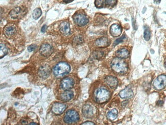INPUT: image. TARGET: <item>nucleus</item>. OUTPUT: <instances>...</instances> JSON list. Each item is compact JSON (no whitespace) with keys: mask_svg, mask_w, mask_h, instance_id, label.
Wrapping results in <instances>:
<instances>
[{"mask_svg":"<svg viewBox=\"0 0 166 125\" xmlns=\"http://www.w3.org/2000/svg\"><path fill=\"white\" fill-rule=\"evenodd\" d=\"M111 67L112 69L118 74H125L128 70V66L126 62L121 58H118L113 60Z\"/></svg>","mask_w":166,"mask_h":125,"instance_id":"f257e3e1","label":"nucleus"},{"mask_svg":"<svg viewBox=\"0 0 166 125\" xmlns=\"http://www.w3.org/2000/svg\"><path fill=\"white\" fill-rule=\"evenodd\" d=\"M110 92L106 89L100 88L95 92V100L98 103H103L107 102L110 99Z\"/></svg>","mask_w":166,"mask_h":125,"instance_id":"f03ea898","label":"nucleus"},{"mask_svg":"<svg viewBox=\"0 0 166 125\" xmlns=\"http://www.w3.org/2000/svg\"><path fill=\"white\" fill-rule=\"evenodd\" d=\"M70 65L65 62H60L53 68V73L56 76H62L68 74L70 71Z\"/></svg>","mask_w":166,"mask_h":125,"instance_id":"7ed1b4c3","label":"nucleus"},{"mask_svg":"<svg viewBox=\"0 0 166 125\" xmlns=\"http://www.w3.org/2000/svg\"><path fill=\"white\" fill-rule=\"evenodd\" d=\"M79 119L78 113L74 110H70L66 112L64 117V120L66 123L69 124L75 123Z\"/></svg>","mask_w":166,"mask_h":125,"instance_id":"20e7f679","label":"nucleus"},{"mask_svg":"<svg viewBox=\"0 0 166 125\" xmlns=\"http://www.w3.org/2000/svg\"><path fill=\"white\" fill-rule=\"evenodd\" d=\"M26 13V10L22 7H16L10 12L9 15L14 19H18L23 17Z\"/></svg>","mask_w":166,"mask_h":125,"instance_id":"39448f33","label":"nucleus"},{"mask_svg":"<svg viewBox=\"0 0 166 125\" xmlns=\"http://www.w3.org/2000/svg\"><path fill=\"white\" fill-rule=\"evenodd\" d=\"M73 18L75 23L79 26H83L86 25L88 22V18L86 15L82 14H75Z\"/></svg>","mask_w":166,"mask_h":125,"instance_id":"423d86ee","label":"nucleus"},{"mask_svg":"<svg viewBox=\"0 0 166 125\" xmlns=\"http://www.w3.org/2000/svg\"><path fill=\"white\" fill-rule=\"evenodd\" d=\"M166 77L164 74L159 75L153 83L154 87L158 90H162L166 86Z\"/></svg>","mask_w":166,"mask_h":125,"instance_id":"0eeeda50","label":"nucleus"},{"mask_svg":"<svg viewBox=\"0 0 166 125\" xmlns=\"http://www.w3.org/2000/svg\"><path fill=\"white\" fill-rule=\"evenodd\" d=\"M53 51V47L48 44H45L42 45L40 48V53L44 57L50 56Z\"/></svg>","mask_w":166,"mask_h":125,"instance_id":"6e6552de","label":"nucleus"},{"mask_svg":"<svg viewBox=\"0 0 166 125\" xmlns=\"http://www.w3.org/2000/svg\"><path fill=\"white\" fill-rule=\"evenodd\" d=\"M74 84L73 79L70 77H65L63 78L61 82V87L63 90H69L72 88Z\"/></svg>","mask_w":166,"mask_h":125,"instance_id":"1a4fd4ad","label":"nucleus"},{"mask_svg":"<svg viewBox=\"0 0 166 125\" xmlns=\"http://www.w3.org/2000/svg\"><path fill=\"white\" fill-rule=\"evenodd\" d=\"M66 108V105L65 104L56 103L53 105L52 110L54 113L59 115L62 113L63 112L65 111Z\"/></svg>","mask_w":166,"mask_h":125,"instance_id":"9d476101","label":"nucleus"},{"mask_svg":"<svg viewBox=\"0 0 166 125\" xmlns=\"http://www.w3.org/2000/svg\"><path fill=\"white\" fill-rule=\"evenodd\" d=\"M51 69L48 65H43L39 69V75L43 78H46L50 75Z\"/></svg>","mask_w":166,"mask_h":125,"instance_id":"9b49d317","label":"nucleus"},{"mask_svg":"<svg viewBox=\"0 0 166 125\" xmlns=\"http://www.w3.org/2000/svg\"><path fill=\"white\" fill-rule=\"evenodd\" d=\"M122 32V27L118 24H113L110 29V33L113 37H118Z\"/></svg>","mask_w":166,"mask_h":125,"instance_id":"f8f14e48","label":"nucleus"},{"mask_svg":"<svg viewBox=\"0 0 166 125\" xmlns=\"http://www.w3.org/2000/svg\"><path fill=\"white\" fill-rule=\"evenodd\" d=\"M119 95L121 98L129 99L132 97L133 96V92L131 88L127 87L124 90H122L120 92Z\"/></svg>","mask_w":166,"mask_h":125,"instance_id":"ddd939ff","label":"nucleus"},{"mask_svg":"<svg viewBox=\"0 0 166 125\" xmlns=\"http://www.w3.org/2000/svg\"><path fill=\"white\" fill-rule=\"evenodd\" d=\"M105 81L111 88H115L118 86V81L117 78L113 76H107L105 78Z\"/></svg>","mask_w":166,"mask_h":125,"instance_id":"4468645a","label":"nucleus"},{"mask_svg":"<svg viewBox=\"0 0 166 125\" xmlns=\"http://www.w3.org/2000/svg\"><path fill=\"white\" fill-rule=\"evenodd\" d=\"M82 113L86 118H90L93 117V110L91 106L88 104L85 105L82 108Z\"/></svg>","mask_w":166,"mask_h":125,"instance_id":"2eb2a0df","label":"nucleus"},{"mask_svg":"<svg viewBox=\"0 0 166 125\" xmlns=\"http://www.w3.org/2000/svg\"><path fill=\"white\" fill-rule=\"evenodd\" d=\"M59 29L60 32L64 35H68L70 34V25L68 22H62L60 25Z\"/></svg>","mask_w":166,"mask_h":125,"instance_id":"dca6fc26","label":"nucleus"},{"mask_svg":"<svg viewBox=\"0 0 166 125\" xmlns=\"http://www.w3.org/2000/svg\"><path fill=\"white\" fill-rule=\"evenodd\" d=\"M4 33L7 37L10 38L15 35L16 29L13 25H8L4 29Z\"/></svg>","mask_w":166,"mask_h":125,"instance_id":"f3484780","label":"nucleus"},{"mask_svg":"<svg viewBox=\"0 0 166 125\" xmlns=\"http://www.w3.org/2000/svg\"><path fill=\"white\" fill-rule=\"evenodd\" d=\"M110 42L107 38L102 37L97 40L96 41V45L99 47H107L110 45Z\"/></svg>","mask_w":166,"mask_h":125,"instance_id":"a211bd4d","label":"nucleus"},{"mask_svg":"<svg viewBox=\"0 0 166 125\" xmlns=\"http://www.w3.org/2000/svg\"><path fill=\"white\" fill-rule=\"evenodd\" d=\"M129 55V52L127 49L122 48L116 52V56L118 58H126Z\"/></svg>","mask_w":166,"mask_h":125,"instance_id":"6ab92c4d","label":"nucleus"},{"mask_svg":"<svg viewBox=\"0 0 166 125\" xmlns=\"http://www.w3.org/2000/svg\"><path fill=\"white\" fill-rule=\"evenodd\" d=\"M74 97L73 92L70 90H66V91L63 92L60 96L61 100L65 102H67L71 100Z\"/></svg>","mask_w":166,"mask_h":125,"instance_id":"aec40b11","label":"nucleus"},{"mask_svg":"<svg viewBox=\"0 0 166 125\" xmlns=\"http://www.w3.org/2000/svg\"><path fill=\"white\" fill-rule=\"evenodd\" d=\"M118 110L116 109H113L111 110L109 112L107 113V117L110 120H115L118 116Z\"/></svg>","mask_w":166,"mask_h":125,"instance_id":"412c9836","label":"nucleus"},{"mask_svg":"<svg viewBox=\"0 0 166 125\" xmlns=\"http://www.w3.org/2000/svg\"><path fill=\"white\" fill-rule=\"evenodd\" d=\"M8 52V50L5 45L3 44H0V58H2L6 55Z\"/></svg>","mask_w":166,"mask_h":125,"instance_id":"4be33fe9","label":"nucleus"},{"mask_svg":"<svg viewBox=\"0 0 166 125\" xmlns=\"http://www.w3.org/2000/svg\"><path fill=\"white\" fill-rule=\"evenodd\" d=\"M144 38L146 41H149L151 37V32L150 31V29L148 26H145L144 27Z\"/></svg>","mask_w":166,"mask_h":125,"instance_id":"5701e85b","label":"nucleus"},{"mask_svg":"<svg viewBox=\"0 0 166 125\" xmlns=\"http://www.w3.org/2000/svg\"><path fill=\"white\" fill-rule=\"evenodd\" d=\"M42 10L40 9L39 8H37L34 9V10L33 12V18L37 20L40 18L41 15H42Z\"/></svg>","mask_w":166,"mask_h":125,"instance_id":"b1692460","label":"nucleus"},{"mask_svg":"<svg viewBox=\"0 0 166 125\" xmlns=\"http://www.w3.org/2000/svg\"><path fill=\"white\" fill-rule=\"evenodd\" d=\"M105 4L107 6H114L116 4L117 1L116 0H110V1H105Z\"/></svg>","mask_w":166,"mask_h":125,"instance_id":"393cba45","label":"nucleus"},{"mask_svg":"<svg viewBox=\"0 0 166 125\" xmlns=\"http://www.w3.org/2000/svg\"><path fill=\"white\" fill-rule=\"evenodd\" d=\"M104 1H100V0H96L95 1V5L97 8H101L103 7Z\"/></svg>","mask_w":166,"mask_h":125,"instance_id":"a878e982","label":"nucleus"},{"mask_svg":"<svg viewBox=\"0 0 166 125\" xmlns=\"http://www.w3.org/2000/svg\"><path fill=\"white\" fill-rule=\"evenodd\" d=\"M125 38H126V36L125 35H123L121 38H120L117 39V40L115 41V43H114V45H113L115 46V45H117L118 44L120 43L121 42H123V40H124V39H125Z\"/></svg>","mask_w":166,"mask_h":125,"instance_id":"bb28decb","label":"nucleus"},{"mask_svg":"<svg viewBox=\"0 0 166 125\" xmlns=\"http://www.w3.org/2000/svg\"><path fill=\"white\" fill-rule=\"evenodd\" d=\"M36 47H37V46L35 44H32L28 47V50L29 52L33 51V50H35L36 49Z\"/></svg>","mask_w":166,"mask_h":125,"instance_id":"cd10ccee","label":"nucleus"},{"mask_svg":"<svg viewBox=\"0 0 166 125\" xmlns=\"http://www.w3.org/2000/svg\"><path fill=\"white\" fill-rule=\"evenodd\" d=\"M81 125H95V123L91 122H85L84 123H82Z\"/></svg>","mask_w":166,"mask_h":125,"instance_id":"c85d7f7f","label":"nucleus"},{"mask_svg":"<svg viewBox=\"0 0 166 125\" xmlns=\"http://www.w3.org/2000/svg\"><path fill=\"white\" fill-rule=\"evenodd\" d=\"M46 28H47L46 25H44V26H43V27H42V31L43 32H44L46 31Z\"/></svg>","mask_w":166,"mask_h":125,"instance_id":"c756f323","label":"nucleus"},{"mask_svg":"<svg viewBox=\"0 0 166 125\" xmlns=\"http://www.w3.org/2000/svg\"><path fill=\"white\" fill-rule=\"evenodd\" d=\"M163 103H164V102H163L162 100H158L157 104H158V106H161V105H163Z\"/></svg>","mask_w":166,"mask_h":125,"instance_id":"7c9ffc66","label":"nucleus"},{"mask_svg":"<svg viewBox=\"0 0 166 125\" xmlns=\"http://www.w3.org/2000/svg\"><path fill=\"white\" fill-rule=\"evenodd\" d=\"M73 0H72V1H63V2H65V3H71V2H73Z\"/></svg>","mask_w":166,"mask_h":125,"instance_id":"2f4dec72","label":"nucleus"},{"mask_svg":"<svg viewBox=\"0 0 166 125\" xmlns=\"http://www.w3.org/2000/svg\"><path fill=\"white\" fill-rule=\"evenodd\" d=\"M38 125L37 124V123H30V124H29V125Z\"/></svg>","mask_w":166,"mask_h":125,"instance_id":"473e14b6","label":"nucleus"}]
</instances>
